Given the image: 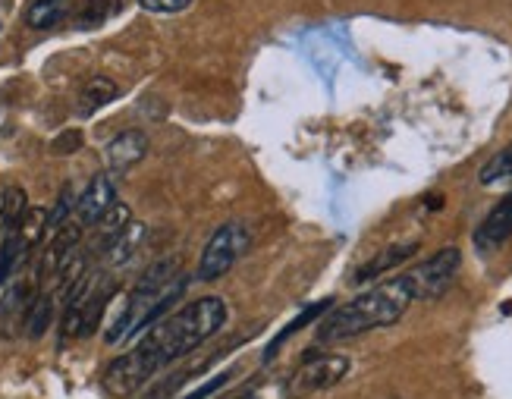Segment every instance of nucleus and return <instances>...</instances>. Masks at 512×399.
I'll return each mask as SVG.
<instances>
[{
  "label": "nucleus",
  "instance_id": "f257e3e1",
  "mask_svg": "<svg viewBox=\"0 0 512 399\" xmlns=\"http://www.w3.org/2000/svg\"><path fill=\"white\" fill-rule=\"evenodd\" d=\"M227 324V302L217 296H202L186 302L180 312L148 327V334L126 356L110 362L104 371V387L114 396H132L142 390L161 368L180 362L198 346L217 337Z\"/></svg>",
  "mask_w": 512,
  "mask_h": 399
},
{
  "label": "nucleus",
  "instance_id": "f03ea898",
  "mask_svg": "<svg viewBox=\"0 0 512 399\" xmlns=\"http://www.w3.org/2000/svg\"><path fill=\"white\" fill-rule=\"evenodd\" d=\"M412 302H415V296H412V286L406 277H393V280L377 283L371 290L355 296L352 302L333 308L318 327V343H340V340L362 337L368 330L390 327L409 312Z\"/></svg>",
  "mask_w": 512,
  "mask_h": 399
},
{
  "label": "nucleus",
  "instance_id": "7ed1b4c3",
  "mask_svg": "<svg viewBox=\"0 0 512 399\" xmlns=\"http://www.w3.org/2000/svg\"><path fill=\"white\" fill-rule=\"evenodd\" d=\"M186 286H189V280L180 274L176 261L151 264V268L142 274V280L129 290L120 315H117L114 324H110L104 340L110 346H117L123 340L142 337V330H148L151 324H158L167 315V308L183 299Z\"/></svg>",
  "mask_w": 512,
  "mask_h": 399
},
{
  "label": "nucleus",
  "instance_id": "20e7f679",
  "mask_svg": "<svg viewBox=\"0 0 512 399\" xmlns=\"http://www.w3.org/2000/svg\"><path fill=\"white\" fill-rule=\"evenodd\" d=\"M249 227L242 224H224L211 239L208 246L202 249V258H198V268H195V280L198 283H214L220 277H227L236 261L249 252Z\"/></svg>",
  "mask_w": 512,
  "mask_h": 399
},
{
  "label": "nucleus",
  "instance_id": "39448f33",
  "mask_svg": "<svg viewBox=\"0 0 512 399\" xmlns=\"http://www.w3.org/2000/svg\"><path fill=\"white\" fill-rule=\"evenodd\" d=\"M459 268H462V252L453 249V246L450 249H440L437 255H431L428 261H421L415 271L406 274V280L412 286V296L415 299H425V302L440 299L453 286Z\"/></svg>",
  "mask_w": 512,
  "mask_h": 399
},
{
  "label": "nucleus",
  "instance_id": "423d86ee",
  "mask_svg": "<svg viewBox=\"0 0 512 399\" xmlns=\"http://www.w3.org/2000/svg\"><path fill=\"white\" fill-rule=\"evenodd\" d=\"M352 362L349 356H308L302 362V368L293 374V393H318V390H330L337 387L346 374H349Z\"/></svg>",
  "mask_w": 512,
  "mask_h": 399
},
{
  "label": "nucleus",
  "instance_id": "0eeeda50",
  "mask_svg": "<svg viewBox=\"0 0 512 399\" xmlns=\"http://www.w3.org/2000/svg\"><path fill=\"white\" fill-rule=\"evenodd\" d=\"M506 239H512V192H506L491 208V214L481 220V227L475 230V249L494 252Z\"/></svg>",
  "mask_w": 512,
  "mask_h": 399
},
{
  "label": "nucleus",
  "instance_id": "6e6552de",
  "mask_svg": "<svg viewBox=\"0 0 512 399\" xmlns=\"http://www.w3.org/2000/svg\"><path fill=\"white\" fill-rule=\"evenodd\" d=\"M117 202V186L107 173H98L92 183L85 186V192L76 198V217L82 227H95L101 214Z\"/></svg>",
  "mask_w": 512,
  "mask_h": 399
},
{
  "label": "nucleus",
  "instance_id": "1a4fd4ad",
  "mask_svg": "<svg viewBox=\"0 0 512 399\" xmlns=\"http://www.w3.org/2000/svg\"><path fill=\"white\" fill-rule=\"evenodd\" d=\"M148 154V136L142 129H126L120 132L117 139H110L107 148H104V158H107V167L114 173H123L129 167H136L142 158Z\"/></svg>",
  "mask_w": 512,
  "mask_h": 399
},
{
  "label": "nucleus",
  "instance_id": "9d476101",
  "mask_svg": "<svg viewBox=\"0 0 512 399\" xmlns=\"http://www.w3.org/2000/svg\"><path fill=\"white\" fill-rule=\"evenodd\" d=\"M418 252V242H399V246L381 252V255H374L371 261H365L359 271H355L352 283H368V280H377V277H384L390 274L393 268H399L403 261H409L412 255Z\"/></svg>",
  "mask_w": 512,
  "mask_h": 399
},
{
  "label": "nucleus",
  "instance_id": "9b49d317",
  "mask_svg": "<svg viewBox=\"0 0 512 399\" xmlns=\"http://www.w3.org/2000/svg\"><path fill=\"white\" fill-rule=\"evenodd\" d=\"M330 305H333V299H321V302H315V305L302 308V312H299L293 321H289L271 343H267V349H264V365H267V362H274V359H277V352H280L289 340H293L302 327H308L311 321H318L321 315H327V312H330Z\"/></svg>",
  "mask_w": 512,
  "mask_h": 399
},
{
  "label": "nucleus",
  "instance_id": "f8f14e48",
  "mask_svg": "<svg viewBox=\"0 0 512 399\" xmlns=\"http://www.w3.org/2000/svg\"><path fill=\"white\" fill-rule=\"evenodd\" d=\"M120 98V85L110 79V76H92L79 92V114L82 117H92L95 110L107 107L110 101Z\"/></svg>",
  "mask_w": 512,
  "mask_h": 399
},
{
  "label": "nucleus",
  "instance_id": "ddd939ff",
  "mask_svg": "<svg viewBox=\"0 0 512 399\" xmlns=\"http://www.w3.org/2000/svg\"><path fill=\"white\" fill-rule=\"evenodd\" d=\"M145 236H148V227H142V224H129V227L104 249L110 268H123V264H129L132 258H136V252L142 249Z\"/></svg>",
  "mask_w": 512,
  "mask_h": 399
},
{
  "label": "nucleus",
  "instance_id": "4468645a",
  "mask_svg": "<svg viewBox=\"0 0 512 399\" xmlns=\"http://www.w3.org/2000/svg\"><path fill=\"white\" fill-rule=\"evenodd\" d=\"M132 224V211H129V205H123V202H114L110 205L104 214H101V220H98V246L101 249H107L110 242H114L126 227Z\"/></svg>",
  "mask_w": 512,
  "mask_h": 399
},
{
  "label": "nucleus",
  "instance_id": "2eb2a0df",
  "mask_svg": "<svg viewBox=\"0 0 512 399\" xmlns=\"http://www.w3.org/2000/svg\"><path fill=\"white\" fill-rule=\"evenodd\" d=\"M29 211V198L19 186H10L0 195V233H16L22 214Z\"/></svg>",
  "mask_w": 512,
  "mask_h": 399
},
{
  "label": "nucleus",
  "instance_id": "dca6fc26",
  "mask_svg": "<svg viewBox=\"0 0 512 399\" xmlns=\"http://www.w3.org/2000/svg\"><path fill=\"white\" fill-rule=\"evenodd\" d=\"M70 10V0H32L26 10V26L29 29H51Z\"/></svg>",
  "mask_w": 512,
  "mask_h": 399
},
{
  "label": "nucleus",
  "instance_id": "f3484780",
  "mask_svg": "<svg viewBox=\"0 0 512 399\" xmlns=\"http://www.w3.org/2000/svg\"><path fill=\"white\" fill-rule=\"evenodd\" d=\"M123 0H85L82 10L76 13V29H98L110 16H117Z\"/></svg>",
  "mask_w": 512,
  "mask_h": 399
},
{
  "label": "nucleus",
  "instance_id": "a211bd4d",
  "mask_svg": "<svg viewBox=\"0 0 512 399\" xmlns=\"http://www.w3.org/2000/svg\"><path fill=\"white\" fill-rule=\"evenodd\" d=\"M44 233H48V211H44V208H29L26 214H22V220H19V230H16L22 252L35 249L38 242H41V236H44Z\"/></svg>",
  "mask_w": 512,
  "mask_h": 399
},
{
  "label": "nucleus",
  "instance_id": "6ab92c4d",
  "mask_svg": "<svg viewBox=\"0 0 512 399\" xmlns=\"http://www.w3.org/2000/svg\"><path fill=\"white\" fill-rule=\"evenodd\" d=\"M51 318H54V296L51 293L35 296V302L29 305V312H26V334L32 340H38L44 330L51 327Z\"/></svg>",
  "mask_w": 512,
  "mask_h": 399
},
{
  "label": "nucleus",
  "instance_id": "aec40b11",
  "mask_svg": "<svg viewBox=\"0 0 512 399\" xmlns=\"http://www.w3.org/2000/svg\"><path fill=\"white\" fill-rule=\"evenodd\" d=\"M481 186H494L503 180H512V145H506L503 151H497L491 161H487L478 173Z\"/></svg>",
  "mask_w": 512,
  "mask_h": 399
},
{
  "label": "nucleus",
  "instance_id": "412c9836",
  "mask_svg": "<svg viewBox=\"0 0 512 399\" xmlns=\"http://www.w3.org/2000/svg\"><path fill=\"white\" fill-rule=\"evenodd\" d=\"M70 211H76V202H73V192L63 189L54 211H48V230H60L66 224V217H70Z\"/></svg>",
  "mask_w": 512,
  "mask_h": 399
},
{
  "label": "nucleus",
  "instance_id": "4be33fe9",
  "mask_svg": "<svg viewBox=\"0 0 512 399\" xmlns=\"http://www.w3.org/2000/svg\"><path fill=\"white\" fill-rule=\"evenodd\" d=\"M233 374H236L233 368H227V371H220V374H217V378H208V381H205L202 387H195V390H192L189 396H183V399H211V396H214L217 390H224V387H227V381L233 378Z\"/></svg>",
  "mask_w": 512,
  "mask_h": 399
},
{
  "label": "nucleus",
  "instance_id": "5701e85b",
  "mask_svg": "<svg viewBox=\"0 0 512 399\" xmlns=\"http://www.w3.org/2000/svg\"><path fill=\"white\" fill-rule=\"evenodd\" d=\"M79 148H82V132H79V129H66V132H60V136L54 139V145H51L54 154H76Z\"/></svg>",
  "mask_w": 512,
  "mask_h": 399
},
{
  "label": "nucleus",
  "instance_id": "b1692460",
  "mask_svg": "<svg viewBox=\"0 0 512 399\" xmlns=\"http://www.w3.org/2000/svg\"><path fill=\"white\" fill-rule=\"evenodd\" d=\"M139 4L148 13H180L192 4V0H139Z\"/></svg>",
  "mask_w": 512,
  "mask_h": 399
},
{
  "label": "nucleus",
  "instance_id": "393cba45",
  "mask_svg": "<svg viewBox=\"0 0 512 399\" xmlns=\"http://www.w3.org/2000/svg\"><path fill=\"white\" fill-rule=\"evenodd\" d=\"M239 399H255V396H239Z\"/></svg>",
  "mask_w": 512,
  "mask_h": 399
}]
</instances>
